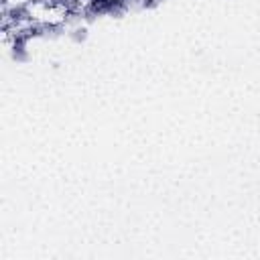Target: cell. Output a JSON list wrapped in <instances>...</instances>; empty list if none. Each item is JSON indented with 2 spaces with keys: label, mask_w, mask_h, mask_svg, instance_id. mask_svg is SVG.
I'll return each mask as SVG.
<instances>
[{
  "label": "cell",
  "mask_w": 260,
  "mask_h": 260,
  "mask_svg": "<svg viewBox=\"0 0 260 260\" xmlns=\"http://www.w3.org/2000/svg\"><path fill=\"white\" fill-rule=\"evenodd\" d=\"M51 2H47V0H32L22 12L30 18V20H35V22H41V18H43V14H45V10H47V6H49Z\"/></svg>",
  "instance_id": "1"
}]
</instances>
